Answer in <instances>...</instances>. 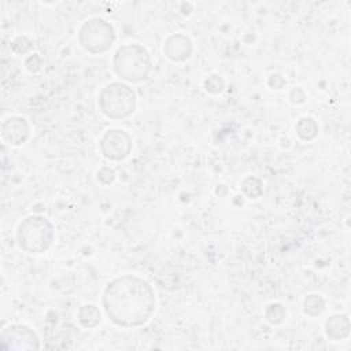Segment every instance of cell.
<instances>
[{
    "label": "cell",
    "instance_id": "obj_1",
    "mask_svg": "<svg viewBox=\"0 0 351 351\" xmlns=\"http://www.w3.org/2000/svg\"><path fill=\"white\" fill-rule=\"evenodd\" d=\"M104 306L111 319L119 325L145 322L154 307V293L147 282L136 277H122L104 292Z\"/></svg>",
    "mask_w": 351,
    "mask_h": 351
},
{
    "label": "cell",
    "instance_id": "obj_2",
    "mask_svg": "<svg viewBox=\"0 0 351 351\" xmlns=\"http://www.w3.org/2000/svg\"><path fill=\"white\" fill-rule=\"evenodd\" d=\"M114 69L117 74L128 81L145 80L151 70L149 56L140 45H123L117 51Z\"/></svg>",
    "mask_w": 351,
    "mask_h": 351
},
{
    "label": "cell",
    "instance_id": "obj_3",
    "mask_svg": "<svg viewBox=\"0 0 351 351\" xmlns=\"http://www.w3.org/2000/svg\"><path fill=\"white\" fill-rule=\"evenodd\" d=\"M99 104L101 111L111 118H123L133 112L136 97L133 90L123 84H110L107 85L99 97Z\"/></svg>",
    "mask_w": 351,
    "mask_h": 351
},
{
    "label": "cell",
    "instance_id": "obj_4",
    "mask_svg": "<svg viewBox=\"0 0 351 351\" xmlns=\"http://www.w3.org/2000/svg\"><path fill=\"white\" fill-rule=\"evenodd\" d=\"M53 239L52 225L41 217H30L21 223L18 240L22 248L30 252H41L47 250Z\"/></svg>",
    "mask_w": 351,
    "mask_h": 351
},
{
    "label": "cell",
    "instance_id": "obj_5",
    "mask_svg": "<svg viewBox=\"0 0 351 351\" xmlns=\"http://www.w3.org/2000/svg\"><path fill=\"white\" fill-rule=\"evenodd\" d=\"M114 32L106 21L95 18L88 21L81 29V44L90 52H103L111 47Z\"/></svg>",
    "mask_w": 351,
    "mask_h": 351
},
{
    "label": "cell",
    "instance_id": "obj_6",
    "mask_svg": "<svg viewBox=\"0 0 351 351\" xmlns=\"http://www.w3.org/2000/svg\"><path fill=\"white\" fill-rule=\"evenodd\" d=\"M101 149L110 159H122L130 149V138L123 130H110L101 140Z\"/></svg>",
    "mask_w": 351,
    "mask_h": 351
},
{
    "label": "cell",
    "instance_id": "obj_7",
    "mask_svg": "<svg viewBox=\"0 0 351 351\" xmlns=\"http://www.w3.org/2000/svg\"><path fill=\"white\" fill-rule=\"evenodd\" d=\"M191 41L184 37V36H173L167 40L166 43V47H165V51L167 53V56L173 60H184L189 56L191 53Z\"/></svg>",
    "mask_w": 351,
    "mask_h": 351
},
{
    "label": "cell",
    "instance_id": "obj_8",
    "mask_svg": "<svg viewBox=\"0 0 351 351\" xmlns=\"http://www.w3.org/2000/svg\"><path fill=\"white\" fill-rule=\"evenodd\" d=\"M350 321L347 315H335L326 322V333L329 337L337 340L348 335Z\"/></svg>",
    "mask_w": 351,
    "mask_h": 351
},
{
    "label": "cell",
    "instance_id": "obj_9",
    "mask_svg": "<svg viewBox=\"0 0 351 351\" xmlns=\"http://www.w3.org/2000/svg\"><path fill=\"white\" fill-rule=\"evenodd\" d=\"M5 125L12 129V133L5 137L8 141H11V144H21L22 141H25L29 134V128L23 118H10Z\"/></svg>",
    "mask_w": 351,
    "mask_h": 351
},
{
    "label": "cell",
    "instance_id": "obj_10",
    "mask_svg": "<svg viewBox=\"0 0 351 351\" xmlns=\"http://www.w3.org/2000/svg\"><path fill=\"white\" fill-rule=\"evenodd\" d=\"M298 134L303 138V140H310L317 134V123L314 122V119L311 118H302L296 126Z\"/></svg>",
    "mask_w": 351,
    "mask_h": 351
},
{
    "label": "cell",
    "instance_id": "obj_11",
    "mask_svg": "<svg viewBox=\"0 0 351 351\" xmlns=\"http://www.w3.org/2000/svg\"><path fill=\"white\" fill-rule=\"evenodd\" d=\"M324 310V300L317 295H310L304 302V311L315 315Z\"/></svg>",
    "mask_w": 351,
    "mask_h": 351
},
{
    "label": "cell",
    "instance_id": "obj_12",
    "mask_svg": "<svg viewBox=\"0 0 351 351\" xmlns=\"http://www.w3.org/2000/svg\"><path fill=\"white\" fill-rule=\"evenodd\" d=\"M206 86H207V89H208L210 92H219V90L222 89V86H223V82H222V80H221L219 77L211 75V77L206 81Z\"/></svg>",
    "mask_w": 351,
    "mask_h": 351
}]
</instances>
